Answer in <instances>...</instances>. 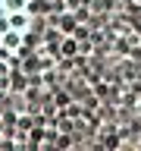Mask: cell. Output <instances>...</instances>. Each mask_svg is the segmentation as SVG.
Listing matches in <instances>:
<instances>
[{"mask_svg":"<svg viewBox=\"0 0 141 151\" xmlns=\"http://www.w3.org/2000/svg\"><path fill=\"white\" fill-rule=\"evenodd\" d=\"M31 32V0H0V91L9 85Z\"/></svg>","mask_w":141,"mask_h":151,"instance_id":"1","label":"cell"}]
</instances>
